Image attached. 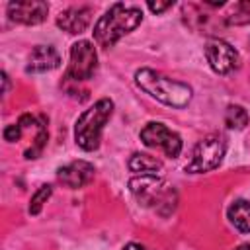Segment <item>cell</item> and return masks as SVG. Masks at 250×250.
Returning a JSON list of instances; mask_svg holds the SVG:
<instances>
[{
    "mask_svg": "<svg viewBox=\"0 0 250 250\" xmlns=\"http://www.w3.org/2000/svg\"><path fill=\"white\" fill-rule=\"evenodd\" d=\"M143 21V12L137 6H127L123 2H115L107 8V12L94 25V41L107 49L113 47L123 35L131 33Z\"/></svg>",
    "mask_w": 250,
    "mask_h": 250,
    "instance_id": "obj_1",
    "label": "cell"
},
{
    "mask_svg": "<svg viewBox=\"0 0 250 250\" xmlns=\"http://www.w3.org/2000/svg\"><path fill=\"white\" fill-rule=\"evenodd\" d=\"M135 84L148 94L150 98L170 105V107H186L191 102L193 90L186 82L168 78L152 68H139L135 72Z\"/></svg>",
    "mask_w": 250,
    "mask_h": 250,
    "instance_id": "obj_2",
    "label": "cell"
},
{
    "mask_svg": "<svg viewBox=\"0 0 250 250\" xmlns=\"http://www.w3.org/2000/svg\"><path fill=\"white\" fill-rule=\"evenodd\" d=\"M129 189L143 207H150L164 217L176 209V189L158 176H135L129 180Z\"/></svg>",
    "mask_w": 250,
    "mask_h": 250,
    "instance_id": "obj_3",
    "label": "cell"
},
{
    "mask_svg": "<svg viewBox=\"0 0 250 250\" xmlns=\"http://www.w3.org/2000/svg\"><path fill=\"white\" fill-rule=\"evenodd\" d=\"M111 113H113V102L109 98L98 100L92 107L80 113V117L74 123V141L82 150L92 152L100 146L104 125L109 121Z\"/></svg>",
    "mask_w": 250,
    "mask_h": 250,
    "instance_id": "obj_4",
    "label": "cell"
},
{
    "mask_svg": "<svg viewBox=\"0 0 250 250\" xmlns=\"http://www.w3.org/2000/svg\"><path fill=\"white\" fill-rule=\"evenodd\" d=\"M227 152V139L221 133L205 135L191 150V158L186 164V172L189 174H203L215 170Z\"/></svg>",
    "mask_w": 250,
    "mask_h": 250,
    "instance_id": "obj_5",
    "label": "cell"
},
{
    "mask_svg": "<svg viewBox=\"0 0 250 250\" xmlns=\"http://www.w3.org/2000/svg\"><path fill=\"white\" fill-rule=\"evenodd\" d=\"M96 68H98V53H96L94 43L86 41V39L72 43L70 61H68L64 78L72 80V82H84L94 76Z\"/></svg>",
    "mask_w": 250,
    "mask_h": 250,
    "instance_id": "obj_6",
    "label": "cell"
},
{
    "mask_svg": "<svg viewBox=\"0 0 250 250\" xmlns=\"http://www.w3.org/2000/svg\"><path fill=\"white\" fill-rule=\"evenodd\" d=\"M139 137H141L143 145H146L150 148H162L168 158H178L182 152V146H184L182 137L160 121L146 123L141 129Z\"/></svg>",
    "mask_w": 250,
    "mask_h": 250,
    "instance_id": "obj_7",
    "label": "cell"
},
{
    "mask_svg": "<svg viewBox=\"0 0 250 250\" xmlns=\"http://www.w3.org/2000/svg\"><path fill=\"white\" fill-rule=\"evenodd\" d=\"M205 59L211 70L217 74H229L236 70L240 64L238 51L225 39H209L205 45Z\"/></svg>",
    "mask_w": 250,
    "mask_h": 250,
    "instance_id": "obj_8",
    "label": "cell"
},
{
    "mask_svg": "<svg viewBox=\"0 0 250 250\" xmlns=\"http://www.w3.org/2000/svg\"><path fill=\"white\" fill-rule=\"evenodd\" d=\"M6 10L12 21H18L23 25H37L45 21L49 14V4L41 0H23V2H10Z\"/></svg>",
    "mask_w": 250,
    "mask_h": 250,
    "instance_id": "obj_9",
    "label": "cell"
},
{
    "mask_svg": "<svg viewBox=\"0 0 250 250\" xmlns=\"http://www.w3.org/2000/svg\"><path fill=\"white\" fill-rule=\"evenodd\" d=\"M94 164L88 160H72L57 170V178L70 189H78L94 180Z\"/></svg>",
    "mask_w": 250,
    "mask_h": 250,
    "instance_id": "obj_10",
    "label": "cell"
},
{
    "mask_svg": "<svg viewBox=\"0 0 250 250\" xmlns=\"http://www.w3.org/2000/svg\"><path fill=\"white\" fill-rule=\"evenodd\" d=\"M90 20H92L90 6H70L57 16V25L66 33L78 35L86 31V27L90 25Z\"/></svg>",
    "mask_w": 250,
    "mask_h": 250,
    "instance_id": "obj_11",
    "label": "cell"
},
{
    "mask_svg": "<svg viewBox=\"0 0 250 250\" xmlns=\"http://www.w3.org/2000/svg\"><path fill=\"white\" fill-rule=\"evenodd\" d=\"M61 64V55L53 45H37L27 57V72H47Z\"/></svg>",
    "mask_w": 250,
    "mask_h": 250,
    "instance_id": "obj_12",
    "label": "cell"
},
{
    "mask_svg": "<svg viewBox=\"0 0 250 250\" xmlns=\"http://www.w3.org/2000/svg\"><path fill=\"white\" fill-rule=\"evenodd\" d=\"M127 166L137 176H158V172H162V162L146 152H133Z\"/></svg>",
    "mask_w": 250,
    "mask_h": 250,
    "instance_id": "obj_13",
    "label": "cell"
},
{
    "mask_svg": "<svg viewBox=\"0 0 250 250\" xmlns=\"http://www.w3.org/2000/svg\"><path fill=\"white\" fill-rule=\"evenodd\" d=\"M227 219L230 221V225L236 230L250 234V201L234 199L227 209Z\"/></svg>",
    "mask_w": 250,
    "mask_h": 250,
    "instance_id": "obj_14",
    "label": "cell"
},
{
    "mask_svg": "<svg viewBox=\"0 0 250 250\" xmlns=\"http://www.w3.org/2000/svg\"><path fill=\"white\" fill-rule=\"evenodd\" d=\"M248 111L242 107V105H236V104H232V105H229L227 107V111H225V125L229 127V129H234V131H240V129H244L246 125H248Z\"/></svg>",
    "mask_w": 250,
    "mask_h": 250,
    "instance_id": "obj_15",
    "label": "cell"
},
{
    "mask_svg": "<svg viewBox=\"0 0 250 250\" xmlns=\"http://www.w3.org/2000/svg\"><path fill=\"white\" fill-rule=\"evenodd\" d=\"M227 23H230V25H246V23H250V0L236 2L232 12L227 18Z\"/></svg>",
    "mask_w": 250,
    "mask_h": 250,
    "instance_id": "obj_16",
    "label": "cell"
},
{
    "mask_svg": "<svg viewBox=\"0 0 250 250\" xmlns=\"http://www.w3.org/2000/svg\"><path fill=\"white\" fill-rule=\"evenodd\" d=\"M53 193V188L51 186H41L33 195H31V201H29V213L31 215H37L43 207V203H47V199L51 197Z\"/></svg>",
    "mask_w": 250,
    "mask_h": 250,
    "instance_id": "obj_17",
    "label": "cell"
},
{
    "mask_svg": "<svg viewBox=\"0 0 250 250\" xmlns=\"http://www.w3.org/2000/svg\"><path fill=\"white\" fill-rule=\"evenodd\" d=\"M4 139L8 141V143H16V141H20L21 139V135H23V127L20 125V123H12V125H8V127H4Z\"/></svg>",
    "mask_w": 250,
    "mask_h": 250,
    "instance_id": "obj_18",
    "label": "cell"
},
{
    "mask_svg": "<svg viewBox=\"0 0 250 250\" xmlns=\"http://www.w3.org/2000/svg\"><path fill=\"white\" fill-rule=\"evenodd\" d=\"M146 6H148V10H150V12L160 14V12L168 10V8H172V6H174V2H148Z\"/></svg>",
    "mask_w": 250,
    "mask_h": 250,
    "instance_id": "obj_19",
    "label": "cell"
},
{
    "mask_svg": "<svg viewBox=\"0 0 250 250\" xmlns=\"http://www.w3.org/2000/svg\"><path fill=\"white\" fill-rule=\"evenodd\" d=\"M123 250H150V248H146V246L141 244V242H129V244L123 246Z\"/></svg>",
    "mask_w": 250,
    "mask_h": 250,
    "instance_id": "obj_20",
    "label": "cell"
},
{
    "mask_svg": "<svg viewBox=\"0 0 250 250\" xmlns=\"http://www.w3.org/2000/svg\"><path fill=\"white\" fill-rule=\"evenodd\" d=\"M2 82H4V94H8V86H10V80H8V74L2 72Z\"/></svg>",
    "mask_w": 250,
    "mask_h": 250,
    "instance_id": "obj_21",
    "label": "cell"
},
{
    "mask_svg": "<svg viewBox=\"0 0 250 250\" xmlns=\"http://www.w3.org/2000/svg\"><path fill=\"white\" fill-rule=\"evenodd\" d=\"M234 250H250V244H240V246H236Z\"/></svg>",
    "mask_w": 250,
    "mask_h": 250,
    "instance_id": "obj_22",
    "label": "cell"
}]
</instances>
